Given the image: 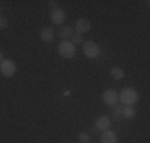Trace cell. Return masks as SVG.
Returning a JSON list of instances; mask_svg holds the SVG:
<instances>
[{
  "mask_svg": "<svg viewBox=\"0 0 150 143\" xmlns=\"http://www.w3.org/2000/svg\"><path fill=\"white\" fill-rule=\"evenodd\" d=\"M121 107H115V110H113V114H115V116H121Z\"/></svg>",
  "mask_w": 150,
  "mask_h": 143,
  "instance_id": "cell-18",
  "label": "cell"
},
{
  "mask_svg": "<svg viewBox=\"0 0 150 143\" xmlns=\"http://www.w3.org/2000/svg\"><path fill=\"white\" fill-rule=\"evenodd\" d=\"M70 38H72V43H74V45H78V43L83 41V35H80V34H74Z\"/></svg>",
  "mask_w": 150,
  "mask_h": 143,
  "instance_id": "cell-14",
  "label": "cell"
},
{
  "mask_svg": "<svg viewBox=\"0 0 150 143\" xmlns=\"http://www.w3.org/2000/svg\"><path fill=\"white\" fill-rule=\"evenodd\" d=\"M66 11L64 10H61V8H58V10H53L51 11V21H53V24H56V26H61V24L64 22V19H66Z\"/></svg>",
  "mask_w": 150,
  "mask_h": 143,
  "instance_id": "cell-7",
  "label": "cell"
},
{
  "mask_svg": "<svg viewBox=\"0 0 150 143\" xmlns=\"http://www.w3.org/2000/svg\"><path fill=\"white\" fill-rule=\"evenodd\" d=\"M120 100L125 107H131L133 103H136L139 100V94L133 88H125L123 91L120 92Z\"/></svg>",
  "mask_w": 150,
  "mask_h": 143,
  "instance_id": "cell-1",
  "label": "cell"
},
{
  "mask_svg": "<svg viewBox=\"0 0 150 143\" xmlns=\"http://www.w3.org/2000/svg\"><path fill=\"white\" fill-rule=\"evenodd\" d=\"M48 6H50V10H58V2H56V0H50L48 2Z\"/></svg>",
  "mask_w": 150,
  "mask_h": 143,
  "instance_id": "cell-17",
  "label": "cell"
},
{
  "mask_svg": "<svg viewBox=\"0 0 150 143\" xmlns=\"http://www.w3.org/2000/svg\"><path fill=\"white\" fill-rule=\"evenodd\" d=\"M136 114V110L133 107H125L123 110H121V116L123 118H128V119H131V118H134Z\"/></svg>",
  "mask_w": 150,
  "mask_h": 143,
  "instance_id": "cell-13",
  "label": "cell"
},
{
  "mask_svg": "<svg viewBox=\"0 0 150 143\" xmlns=\"http://www.w3.org/2000/svg\"><path fill=\"white\" fill-rule=\"evenodd\" d=\"M6 27H8V21H6L3 16H0V30H5Z\"/></svg>",
  "mask_w": 150,
  "mask_h": 143,
  "instance_id": "cell-16",
  "label": "cell"
},
{
  "mask_svg": "<svg viewBox=\"0 0 150 143\" xmlns=\"http://www.w3.org/2000/svg\"><path fill=\"white\" fill-rule=\"evenodd\" d=\"M109 127H110V119L107 116H104V114H102V116H99L98 119H96V129H98V130H109Z\"/></svg>",
  "mask_w": 150,
  "mask_h": 143,
  "instance_id": "cell-9",
  "label": "cell"
},
{
  "mask_svg": "<svg viewBox=\"0 0 150 143\" xmlns=\"http://www.w3.org/2000/svg\"><path fill=\"white\" fill-rule=\"evenodd\" d=\"M0 72H2L5 76H13L16 73V64L10 59H3L0 62Z\"/></svg>",
  "mask_w": 150,
  "mask_h": 143,
  "instance_id": "cell-4",
  "label": "cell"
},
{
  "mask_svg": "<svg viewBox=\"0 0 150 143\" xmlns=\"http://www.w3.org/2000/svg\"><path fill=\"white\" fill-rule=\"evenodd\" d=\"M2 60H3V54L0 53V62H2Z\"/></svg>",
  "mask_w": 150,
  "mask_h": 143,
  "instance_id": "cell-19",
  "label": "cell"
},
{
  "mask_svg": "<svg viewBox=\"0 0 150 143\" xmlns=\"http://www.w3.org/2000/svg\"><path fill=\"white\" fill-rule=\"evenodd\" d=\"M110 75H112L115 80H123L125 78V72H123V69H120V67H113V69L110 70Z\"/></svg>",
  "mask_w": 150,
  "mask_h": 143,
  "instance_id": "cell-12",
  "label": "cell"
},
{
  "mask_svg": "<svg viewBox=\"0 0 150 143\" xmlns=\"http://www.w3.org/2000/svg\"><path fill=\"white\" fill-rule=\"evenodd\" d=\"M101 143H118V137L112 130H104L101 134Z\"/></svg>",
  "mask_w": 150,
  "mask_h": 143,
  "instance_id": "cell-8",
  "label": "cell"
},
{
  "mask_svg": "<svg viewBox=\"0 0 150 143\" xmlns=\"http://www.w3.org/2000/svg\"><path fill=\"white\" fill-rule=\"evenodd\" d=\"M83 53H85V56H86L88 59H96V57L101 54V48H99L98 43L88 40V41L83 43Z\"/></svg>",
  "mask_w": 150,
  "mask_h": 143,
  "instance_id": "cell-2",
  "label": "cell"
},
{
  "mask_svg": "<svg viewBox=\"0 0 150 143\" xmlns=\"http://www.w3.org/2000/svg\"><path fill=\"white\" fill-rule=\"evenodd\" d=\"M117 100H118V95L113 89H107V91L102 94V102L107 103V105H115Z\"/></svg>",
  "mask_w": 150,
  "mask_h": 143,
  "instance_id": "cell-6",
  "label": "cell"
},
{
  "mask_svg": "<svg viewBox=\"0 0 150 143\" xmlns=\"http://www.w3.org/2000/svg\"><path fill=\"white\" fill-rule=\"evenodd\" d=\"M75 30H77V34H80V35H83L85 32H90V29H91V22L88 19H85V18H81V19H77L75 21Z\"/></svg>",
  "mask_w": 150,
  "mask_h": 143,
  "instance_id": "cell-5",
  "label": "cell"
},
{
  "mask_svg": "<svg viewBox=\"0 0 150 143\" xmlns=\"http://www.w3.org/2000/svg\"><path fill=\"white\" fill-rule=\"evenodd\" d=\"M59 37L61 38H64V40H66V38H70L74 35V29L72 27H69V26H64V27H61L59 29Z\"/></svg>",
  "mask_w": 150,
  "mask_h": 143,
  "instance_id": "cell-11",
  "label": "cell"
},
{
  "mask_svg": "<svg viewBox=\"0 0 150 143\" xmlns=\"http://www.w3.org/2000/svg\"><path fill=\"white\" fill-rule=\"evenodd\" d=\"M58 51H59L61 57H64V59H72L75 56V45L72 41H61Z\"/></svg>",
  "mask_w": 150,
  "mask_h": 143,
  "instance_id": "cell-3",
  "label": "cell"
},
{
  "mask_svg": "<svg viewBox=\"0 0 150 143\" xmlns=\"http://www.w3.org/2000/svg\"><path fill=\"white\" fill-rule=\"evenodd\" d=\"M78 140L83 142V143L90 142V134H86V132H81V134H78Z\"/></svg>",
  "mask_w": 150,
  "mask_h": 143,
  "instance_id": "cell-15",
  "label": "cell"
},
{
  "mask_svg": "<svg viewBox=\"0 0 150 143\" xmlns=\"http://www.w3.org/2000/svg\"><path fill=\"white\" fill-rule=\"evenodd\" d=\"M53 37H54V32H53V29L51 27H43L42 29V32H40V38L43 41H51L53 40Z\"/></svg>",
  "mask_w": 150,
  "mask_h": 143,
  "instance_id": "cell-10",
  "label": "cell"
},
{
  "mask_svg": "<svg viewBox=\"0 0 150 143\" xmlns=\"http://www.w3.org/2000/svg\"><path fill=\"white\" fill-rule=\"evenodd\" d=\"M86 143H90V142H86Z\"/></svg>",
  "mask_w": 150,
  "mask_h": 143,
  "instance_id": "cell-20",
  "label": "cell"
}]
</instances>
